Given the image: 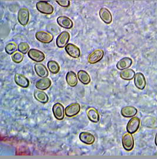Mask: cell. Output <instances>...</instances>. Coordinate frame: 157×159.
I'll list each match as a JSON object with an SVG mask.
<instances>
[{"instance_id": "cell-1", "label": "cell", "mask_w": 157, "mask_h": 159, "mask_svg": "<svg viewBox=\"0 0 157 159\" xmlns=\"http://www.w3.org/2000/svg\"><path fill=\"white\" fill-rule=\"evenodd\" d=\"M37 10L44 14L50 15L54 12V7L48 2L45 1H39L36 4Z\"/></svg>"}, {"instance_id": "cell-2", "label": "cell", "mask_w": 157, "mask_h": 159, "mask_svg": "<svg viewBox=\"0 0 157 159\" xmlns=\"http://www.w3.org/2000/svg\"><path fill=\"white\" fill-rule=\"evenodd\" d=\"M122 143L125 150H132L134 146V140L132 134L129 133H124L122 137Z\"/></svg>"}, {"instance_id": "cell-3", "label": "cell", "mask_w": 157, "mask_h": 159, "mask_svg": "<svg viewBox=\"0 0 157 159\" xmlns=\"http://www.w3.org/2000/svg\"><path fill=\"white\" fill-rule=\"evenodd\" d=\"M18 21L23 26H25L28 24L29 20V11L27 8H21L18 12L17 16Z\"/></svg>"}, {"instance_id": "cell-4", "label": "cell", "mask_w": 157, "mask_h": 159, "mask_svg": "<svg viewBox=\"0 0 157 159\" xmlns=\"http://www.w3.org/2000/svg\"><path fill=\"white\" fill-rule=\"evenodd\" d=\"M28 57L37 63L43 61L45 58V54L43 51L35 48H31L28 51Z\"/></svg>"}, {"instance_id": "cell-5", "label": "cell", "mask_w": 157, "mask_h": 159, "mask_svg": "<svg viewBox=\"0 0 157 159\" xmlns=\"http://www.w3.org/2000/svg\"><path fill=\"white\" fill-rule=\"evenodd\" d=\"M35 38L39 42L48 44L54 40V36L49 32L45 31H39L35 33Z\"/></svg>"}, {"instance_id": "cell-6", "label": "cell", "mask_w": 157, "mask_h": 159, "mask_svg": "<svg viewBox=\"0 0 157 159\" xmlns=\"http://www.w3.org/2000/svg\"><path fill=\"white\" fill-rule=\"evenodd\" d=\"M70 39V33L64 31L58 35L56 39V45L58 48H62L65 47L68 44V42Z\"/></svg>"}, {"instance_id": "cell-7", "label": "cell", "mask_w": 157, "mask_h": 159, "mask_svg": "<svg viewBox=\"0 0 157 159\" xmlns=\"http://www.w3.org/2000/svg\"><path fill=\"white\" fill-rule=\"evenodd\" d=\"M104 52L101 49H96L91 52L88 57V62L90 64H94L100 61L104 57Z\"/></svg>"}, {"instance_id": "cell-8", "label": "cell", "mask_w": 157, "mask_h": 159, "mask_svg": "<svg viewBox=\"0 0 157 159\" xmlns=\"http://www.w3.org/2000/svg\"><path fill=\"white\" fill-rule=\"evenodd\" d=\"M81 106L78 102L72 103L65 108V115L68 117H74L80 112Z\"/></svg>"}, {"instance_id": "cell-9", "label": "cell", "mask_w": 157, "mask_h": 159, "mask_svg": "<svg viewBox=\"0 0 157 159\" xmlns=\"http://www.w3.org/2000/svg\"><path fill=\"white\" fill-rule=\"evenodd\" d=\"M140 119L137 117H134L129 120L127 125V130L128 133L131 134L136 133L140 128Z\"/></svg>"}, {"instance_id": "cell-10", "label": "cell", "mask_w": 157, "mask_h": 159, "mask_svg": "<svg viewBox=\"0 0 157 159\" xmlns=\"http://www.w3.org/2000/svg\"><path fill=\"white\" fill-rule=\"evenodd\" d=\"M52 113L55 118L58 120H62L64 119L65 109L63 105L60 102H56L52 107Z\"/></svg>"}, {"instance_id": "cell-11", "label": "cell", "mask_w": 157, "mask_h": 159, "mask_svg": "<svg viewBox=\"0 0 157 159\" xmlns=\"http://www.w3.org/2000/svg\"><path fill=\"white\" fill-rule=\"evenodd\" d=\"M65 50L70 57L74 58H78L81 56L79 48L72 43H68L65 47Z\"/></svg>"}, {"instance_id": "cell-12", "label": "cell", "mask_w": 157, "mask_h": 159, "mask_svg": "<svg viewBox=\"0 0 157 159\" xmlns=\"http://www.w3.org/2000/svg\"><path fill=\"white\" fill-rule=\"evenodd\" d=\"M57 24L62 28L66 29H72L74 25L73 21L69 17L64 16H59L56 19Z\"/></svg>"}, {"instance_id": "cell-13", "label": "cell", "mask_w": 157, "mask_h": 159, "mask_svg": "<svg viewBox=\"0 0 157 159\" xmlns=\"http://www.w3.org/2000/svg\"><path fill=\"white\" fill-rule=\"evenodd\" d=\"M134 84L139 90H144L146 85V81L144 75L138 72L135 74L134 77Z\"/></svg>"}, {"instance_id": "cell-14", "label": "cell", "mask_w": 157, "mask_h": 159, "mask_svg": "<svg viewBox=\"0 0 157 159\" xmlns=\"http://www.w3.org/2000/svg\"><path fill=\"white\" fill-rule=\"evenodd\" d=\"M99 15L101 20L107 24L112 23V16L110 11L107 8H101L99 11Z\"/></svg>"}, {"instance_id": "cell-15", "label": "cell", "mask_w": 157, "mask_h": 159, "mask_svg": "<svg viewBox=\"0 0 157 159\" xmlns=\"http://www.w3.org/2000/svg\"><path fill=\"white\" fill-rule=\"evenodd\" d=\"M14 81L17 85L24 89L28 88L29 85V80L23 74L16 73L14 75Z\"/></svg>"}, {"instance_id": "cell-16", "label": "cell", "mask_w": 157, "mask_h": 159, "mask_svg": "<svg viewBox=\"0 0 157 159\" xmlns=\"http://www.w3.org/2000/svg\"><path fill=\"white\" fill-rule=\"evenodd\" d=\"M79 140L84 144L87 145H91L95 142V137L90 133L89 132L87 131H83L79 135Z\"/></svg>"}, {"instance_id": "cell-17", "label": "cell", "mask_w": 157, "mask_h": 159, "mask_svg": "<svg viewBox=\"0 0 157 159\" xmlns=\"http://www.w3.org/2000/svg\"><path fill=\"white\" fill-rule=\"evenodd\" d=\"M87 116L91 121L93 123H98L100 121V114L97 109L90 107L86 111Z\"/></svg>"}, {"instance_id": "cell-18", "label": "cell", "mask_w": 157, "mask_h": 159, "mask_svg": "<svg viewBox=\"0 0 157 159\" xmlns=\"http://www.w3.org/2000/svg\"><path fill=\"white\" fill-rule=\"evenodd\" d=\"M52 84V82L49 78H41L35 83V87L40 90H46L49 89Z\"/></svg>"}, {"instance_id": "cell-19", "label": "cell", "mask_w": 157, "mask_h": 159, "mask_svg": "<svg viewBox=\"0 0 157 159\" xmlns=\"http://www.w3.org/2000/svg\"><path fill=\"white\" fill-rule=\"evenodd\" d=\"M34 70L36 74L41 78H46L49 75L47 68L41 63H36L34 65Z\"/></svg>"}, {"instance_id": "cell-20", "label": "cell", "mask_w": 157, "mask_h": 159, "mask_svg": "<svg viewBox=\"0 0 157 159\" xmlns=\"http://www.w3.org/2000/svg\"><path fill=\"white\" fill-rule=\"evenodd\" d=\"M138 110L137 109L133 106H125L121 109V115L125 118H130L134 117L137 114Z\"/></svg>"}, {"instance_id": "cell-21", "label": "cell", "mask_w": 157, "mask_h": 159, "mask_svg": "<svg viewBox=\"0 0 157 159\" xmlns=\"http://www.w3.org/2000/svg\"><path fill=\"white\" fill-rule=\"evenodd\" d=\"M132 64V60L129 57H125L118 61L116 65L117 68L119 70H123L129 68Z\"/></svg>"}, {"instance_id": "cell-22", "label": "cell", "mask_w": 157, "mask_h": 159, "mask_svg": "<svg viewBox=\"0 0 157 159\" xmlns=\"http://www.w3.org/2000/svg\"><path fill=\"white\" fill-rule=\"evenodd\" d=\"M34 96L35 100L41 103L45 104L49 100V97L45 92L38 89L34 90Z\"/></svg>"}, {"instance_id": "cell-23", "label": "cell", "mask_w": 157, "mask_h": 159, "mask_svg": "<svg viewBox=\"0 0 157 159\" xmlns=\"http://www.w3.org/2000/svg\"><path fill=\"white\" fill-rule=\"evenodd\" d=\"M142 125L148 128L157 129V118L152 116H146L142 121Z\"/></svg>"}, {"instance_id": "cell-24", "label": "cell", "mask_w": 157, "mask_h": 159, "mask_svg": "<svg viewBox=\"0 0 157 159\" xmlns=\"http://www.w3.org/2000/svg\"><path fill=\"white\" fill-rule=\"evenodd\" d=\"M66 81L68 85L72 87H75L78 84L77 75L73 71H68L65 77Z\"/></svg>"}, {"instance_id": "cell-25", "label": "cell", "mask_w": 157, "mask_h": 159, "mask_svg": "<svg viewBox=\"0 0 157 159\" xmlns=\"http://www.w3.org/2000/svg\"><path fill=\"white\" fill-rule=\"evenodd\" d=\"M77 76L79 81L85 85L90 84L91 82V77L90 74L83 70H81L78 71Z\"/></svg>"}, {"instance_id": "cell-26", "label": "cell", "mask_w": 157, "mask_h": 159, "mask_svg": "<svg viewBox=\"0 0 157 159\" xmlns=\"http://www.w3.org/2000/svg\"><path fill=\"white\" fill-rule=\"evenodd\" d=\"M120 77L124 80H131L134 79L135 73L132 69L127 68L122 70L119 73Z\"/></svg>"}, {"instance_id": "cell-27", "label": "cell", "mask_w": 157, "mask_h": 159, "mask_svg": "<svg viewBox=\"0 0 157 159\" xmlns=\"http://www.w3.org/2000/svg\"><path fill=\"white\" fill-rule=\"evenodd\" d=\"M47 67L52 74H57L60 70V66L59 64L54 60L49 61L47 63Z\"/></svg>"}, {"instance_id": "cell-28", "label": "cell", "mask_w": 157, "mask_h": 159, "mask_svg": "<svg viewBox=\"0 0 157 159\" xmlns=\"http://www.w3.org/2000/svg\"><path fill=\"white\" fill-rule=\"evenodd\" d=\"M18 46L14 42H10L6 45L5 51L9 55H12L14 53L17 52Z\"/></svg>"}, {"instance_id": "cell-29", "label": "cell", "mask_w": 157, "mask_h": 159, "mask_svg": "<svg viewBox=\"0 0 157 159\" xmlns=\"http://www.w3.org/2000/svg\"><path fill=\"white\" fill-rule=\"evenodd\" d=\"M29 48H30L29 45L27 42H21L18 45V50L23 54H25L28 53V51L30 50Z\"/></svg>"}, {"instance_id": "cell-30", "label": "cell", "mask_w": 157, "mask_h": 159, "mask_svg": "<svg viewBox=\"0 0 157 159\" xmlns=\"http://www.w3.org/2000/svg\"><path fill=\"white\" fill-rule=\"evenodd\" d=\"M11 59L14 63L17 64L21 63L24 60V54L19 51H17L12 55Z\"/></svg>"}, {"instance_id": "cell-31", "label": "cell", "mask_w": 157, "mask_h": 159, "mask_svg": "<svg viewBox=\"0 0 157 159\" xmlns=\"http://www.w3.org/2000/svg\"><path fill=\"white\" fill-rule=\"evenodd\" d=\"M56 2L59 6L64 8H68L70 6V1L69 0H57Z\"/></svg>"}, {"instance_id": "cell-32", "label": "cell", "mask_w": 157, "mask_h": 159, "mask_svg": "<svg viewBox=\"0 0 157 159\" xmlns=\"http://www.w3.org/2000/svg\"><path fill=\"white\" fill-rule=\"evenodd\" d=\"M155 144L157 146V133L156 135H155Z\"/></svg>"}]
</instances>
